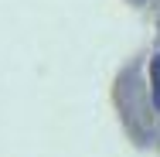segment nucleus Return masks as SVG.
Listing matches in <instances>:
<instances>
[{"mask_svg":"<svg viewBox=\"0 0 160 157\" xmlns=\"http://www.w3.org/2000/svg\"><path fill=\"white\" fill-rule=\"evenodd\" d=\"M150 82H153V102L160 106V55L150 62Z\"/></svg>","mask_w":160,"mask_h":157,"instance_id":"1","label":"nucleus"}]
</instances>
